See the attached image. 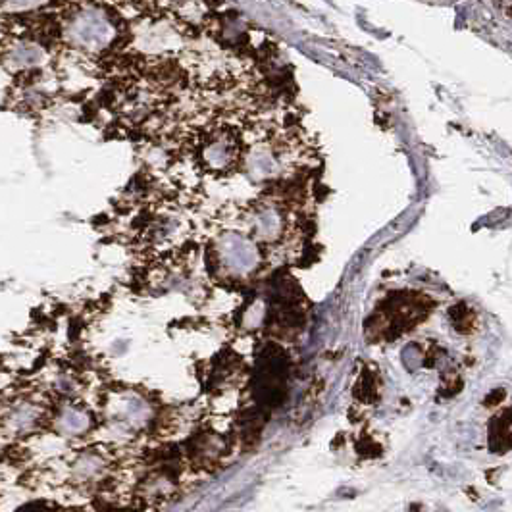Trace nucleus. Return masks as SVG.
<instances>
[{"mask_svg": "<svg viewBox=\"0 0 512 512\" xmlns=\"http://www.w3.org/2000/svg\"><path fill=\"white\" fill-rule=\"evenodd\" d=\"M226 258H228V264L233 270L245 272V270L255 266L256 253L249 243L231 241L230 247H226Z\"/></svg>", "mask_w": 512, "mask_h": 512, "instance_id": "f03ea898", "label": "nucleus"}, {"mask_svg": "<svg viewBox=\"0 0 512 512\" xmlns=\"http://www.w3.org/2000/svg\"><path fill=\"white\" fill-rule=\"evenodd\" d=\"M489 447L493 453L512 449V409L495 414L489 422Z\"/></svg>", "mask_w": 512, "mask_h": 512, "instance_id": "f257e3e1", "label": "nucleus"}, {"mask_svg": "<svg viewBox=\"0 0 512 512\" xmlns=\"http://www.w3.org/2000/svg\"><path fill=\"white\" fill-rule=\"evenodd\" d=\"M112 512H128V511H112Z\"/></svg>", "mask_w": 512, "mask_h": 512, "instance_id": "20e7f679", "label": "nucleus"}, {"mask_svg": "<svg viewBox=\"0 0 512 512\" xmlns=\"http://www.w3.org/2000/svg\"><path fill=\"white\" fill-rule=\"evenodd\" d=\"M451 320L459 333H472L478 328V314L468 305H457L451 308Z\"/></svg>", "mask_w": 512, "mask_h": 512, "instance_id": "7ed1b4c3", "label": "nucleus"}]
</instances>
